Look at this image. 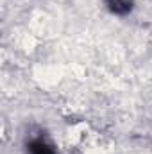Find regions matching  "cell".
I'll return each mask as SVG.
<instances>
[{
    "mask_svg": "<svg viewBox=\"0 0 152 154\" xmlns=\"http://www.w3.org/2000/svg\"><path fill=\"white\" fill-rule=\"evenodd\" d=\"M106 4L113 13H118V14H123L132 7V0H106Z\"/></svg>",
    "mask_w": 152,
    "mask_h": 154,
    "instance_id": "obj_1",
    "label": "cell"
},
{
    "mask_svg": "<svg viewBox=\"0 0 152 154\" xmlns=\"http://www.w3.org/2000/svg\"><path fill=\"white\" fill-rule=\"evenodd\" d=\"M29 151L31 154H56V151L43 140H32L29 143Z\"/></svg>",
    "mask_w": 152,
    "mask_h": 154,
    "instance_id": "obj_2",
    "label": "cell"
}]
</instances>
